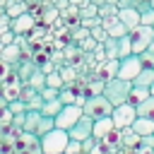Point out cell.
Masks as SVG:
<instances>
[{
	"label": "cell",
	"mask_w": 154,
	"mask_h": 154,
	"mask_svg": "<svg viewBox=\"0 0 154 154\" xmlns=\"http://www.w3.org/2000/svg\"><path fill=\"white\" fill-rule=\"evenodd\" d=\"M38 142H41V152L43 154H63L65 147H67V142H70V135H67V130L53 128L46 135H41Z\"/></svg>",
	"instance_id": "obj_1"
},
{
	"label": "cell",
	"mask_w": 154,
	"mask_h": 154,
	"mask_svg": "<svg viewBox=\"0 0 154 154\" xmlns=\"http://www.w3.org/2000/svg\"><path fill=\"white\" fill-rule=\"evenodd\" d=\"M130 89H132V82L120 79V77H113V79H108V82L103 84V96H106L113 106H118V103H125V101H128Z\"/></svg>",
	"instance_id": "obj_2"
},
{
	"label": "cell",
	"mask_w": 154,
	"mask_h": 154,
	"mask_svg": "<svg viewBox=\"0 0 154 154\" xmlns=\"http://www.w3.org/2000/svg\"><path fill=\"white\" fill-rule=\"evenodd\" d=\"M82 113L89 116L91 120L108 118V116L113 113V103H111L103 94H99V96H87V101H84V106H82Z\"/></svg>",
	"instance_id": "obj_3"
},
{
	"label": "cell",
	"mask_w": 154,
	"mask_h": 154,
	"mask_svg": "<svg viewBox=\"0 0 154 154\" xmlns=\"http://www.w3.org/2000/svg\"><path fill=\"white\" fill-rule=\"evenodd\" d=\"M137 118V106L125 101V103H118L113 106V113H111V120L116 125V130H123V128H130Z\"/></svg>",
	"instance_id": "obj_4"
},
{
	"label": "cell",
	"mask_w": 154,
	"mask_h": 154,
	"mask_svg": "<svg viewBox=\"0 0 154 154\" xmlns=\"http://www.w3.org/2000/svg\"><path fill=\"white\" fill-rule=\"evenodd\" d=\"M154 38V26H147V24H137L135 29H130V41H132V53H142L149 48Z\"/></svg>",
	"instance_id": "obj_5"
},
{
	"label": "cell",
	"mask_w": 154,
	"mask_h": 154,
	"mask_svg": "<svg viewBox=\"0 0 154 154\" xmlns=\"http://www.w3.org/2000/svg\"><path fill=\"white\" fill-rule=\"evenodd\" d=\"M82 116H84V113H82V106H77V103H67V106L60 108V113L53 118V123H55V128H60V130H70Z\"/></svg>",
	"instance_id": "obj_6"
},
{
	"label": "cell",
	"mask_w": 154,
	"mask_h": 154,
	"mask_svg": "<svg viewBox=\"0 0 154 154\" xmlns=\"http://www.w3.org/2000/svg\"><path fill=\"white\" fill-rule=\"evenodd\" d=\"M140 70H142V60H140V55H128V58H120V65H118V77L120 79H128V82H132L137 75H140Z\"/></svg>",
	"instance_id": "obj_7"
},
{
	"label": "cell",
	"mask_w": 154,
	"mask_h": 154,
	"mask_svg": "<svg viewBox=\"0 0 154 154\" xmlns=\"http://www.w3.org/2000/svg\"><path fill=\"white\" fill-rule=\"evenodd\" d=\"M118 65H120L118 58H106V60L96 63V67L91 70V75H94L96 79H101V82H108V79L118 77Z\"/></svg>",
	"instance_id": "obj_8"
},
{
	"label": "cell",
	"mask_w": 154,
	"mask_h": 154,
	"mask_svg": "<svg viewBox=\"0 0 154 154\" xmlns=\"http://www.w3.org/2000/svg\"><path fill=\"white\" fill-rule=\"evenodd\" d=\"M91 128H94V120L89 118V116H82L70 130H67V135H70V140H77V142H82V140H87V137H91Z\"/></svg>",
	"instance_id": "obj_9"
},
{
	"label": "cell",
	"mask_w": 154,
	"mask_h": 154,
	"mask_svg": "<svg viewBox=\"0 0 154 154\" xmlns=\"http://www.w3.org/2000/svg\"><path fill=\"white\" fill-rule=\"evenodd\" d=\"M101 26L106 29V34H108L111 38H120V36L130 34V31H128V26L118 19V14H113V17H101Z\"/></svg>",
	"instance_id": "obj_10"
},
{
	"label": "cell",
	"mask_w": 154,
	"mask_h": 154,
	"mask_svg": "<svg viewBox=\"0 0 154 154\" xmlns=\"http://www.w3.org/2000/svg\"><path fill=\"white\" fill-rule=\"evenodd\" d=\"M34 24H36V17H34L31 12H24V14H19V17H14V19L10 22V29H12L14 34H29V31L34 29Z\"/></svg>",
	"instance_id": "obj_11"
},
{
	"label": "cell",
	"mask_w": 154,
	"mask_h": 154,
	"mask_svg": "<svg viewBox=\"0 0 154 154\" xmlns=\"http://www.w3.org/2000/svg\"><path fill=\"white\" fill-rule=\"evenodd\" d=\"M140 135L132 130V128H123L120 130V149H128V152H135L140 147Z\"/></svg>",
	"instance_id": "obj_12"
},
{
	"label": "cell",
	"mask_w": 154,
	"mask_h": 154,
	"mask_svg": "<svg viewBox=\"0 0 154 154\" xmlns=\"http://www.w3.org/2000/svg\"><path fill=\"white\" fill-rule=\"evenodd\" d=\"M116 125H113V120H111V116L108 118H99V120H94V128H91V137L96 140V142H101L111 130H113Z\"/></svg>",
	"instance_id": "obj_13"
},
{
	"label": "cell",
	"mask_w": 154,
	"mask_h": 154,
	"mask_svg": "<svg viewBox=\"0 0 154 154\" xmlns=\"http://www.w3.org/2000/svg\"><path fill=\"white\" fill-rule=\"evenodd\" d=\"M118 19L128 26V31L130 29H135L137 24H140V12H137V7H125V10H118Z\"/></svg>",
	"instance_id": "obj_14"
},
{
	"label": "cell",
	"mask_w": 154,
	"mask_h": 154,
	"mask_svg": "<svg viewBox=\"0 0 154 154\" xmlns=\"http://www.w3.org/2000/svg\"><path fill=\"white\" fill-rule=\"evenodd\" d=\"M140 137H147V135H154V120L152 118H142V116H137L135 118V123L130 125Z\"/></svg>",
	"instance_id": "obj_15"
},
{
	"label": "cell",
	"mask_w": 154,
	"mask_h": 154,
	"mask_svg": "<svg viewBox=\"0 0 154 154\" xmlns=\"http://www.w3.org/2000/svg\"><path fill=\"white\" fill-rule=\"evenodd\" d=\"M0 58L7 63V65H17L19 60H22V48L17 46V43H10V46H2V53H0Z\"/></svg>",
	"instance_id": "obj_16"
},
{
	"label": "cell",
	"mask_w": 154,
	"mask_h": 154,
	"mask_svg": "<svg viewBox=\"0 0 154 154\" xmlns=\"http://www.w3.org/2000/svg\"><path fill=\"white\" fill-rule=\"evenodd\" d=\"M101 144L106 147V152H108V154L118 152V149H120V130H116V128H113V130L101 140Z\"/></svg>",
	"instance_id": "obj_17"
},
{
	"label": "cell",
	"mask_w": 154,
	"mask_h": 154,
	"mask_svg": "<svg viewBox=\"0 0 154 154\" xmlns=\"http://www.w3.org/2000/svg\"><path fill=\"white\" fill-rule=\"evenodd\" d=\"M149 96H152V94H149V87H137V84H132L128 101H130V103H135V106H140V103H142V101H147Z\"/></svg>",
	"instance_id": "obj_18"
},
{
	"label": "cell",
	"mask_w": 154,
	"mask_h": 154,
	"mask_svg": "<svg viewBox=\"0 0 154 154\" xmlns=\"http://www.w3.org/2000/svg\"><path fill=\"white\" fill-rule=\"evenodd\" d=\"M132 84H137V87H152L154 84V67H142L140 75L132 79Z\"/></svg>",
	"instance_id": "obj_19"
},
{
	"label": "cell",
	"mask_w": 154,
	"mask_h": 154,
	"mask_svg": "<svg viewBox=\"0 0 154 154\" xmlns=\"http://www.w3.org/2000/svg\"><path fill=\"white\" fill-rule=\"evenodd\" d=\"M41 111H26L24 113V128L22 130H26V132H34L36 128H38V120H41Z\"/></svg>",
	"instance_id": "obj_20"
},
{
	"label": "cell",
	"mask_w": 154,
	"mask_h": 154,
	"mask_svg": "<svg viewBox=\"0 0 154 154\" xmlns=\"http://www.w3.org/2000/svg\"><path fill=\"white\" fill-rule=\"evenodd\" d=\"M65 103L60 101V99H51V101H43V106H41V113L43 116H51V118H55L58 113H60V108H63Z\"/></svg>",
	"instance_id": "obj_21"
},
{
	"label": "cell",
	"mask_w": 154,
	"mask_h": 154,
	"mask_svg": "<svg viewBox=\"0 0 154 154\" xmlns=\"http://www.w3.org/2000/svg\"><path fill=\"white\" fill-rule=\"evenodd\" d=\"M128 55H132V41H130V34H125V36L118 38V60H120V58H128Z\"/></svg>",
	"instance_id": "obj_22"
},
{
	"label": "cell",
	"mask_w": 154,
	"mask_h": 154,
	"mask_svg": "<svg viewBox=\"0 0 154 154\" xmlns=\"http://www.w3.org/2000/svg\"><path fill=\"white\" fill-rule=\"evenodd\" d=\"M24 84H29V87H34L36 91H41V89L46 87V75H43V72H41L38 67H36V70L31 72V77H29V79H26Z\"/></svg>",
	"instance_id": "obj_23"
},
{
	"label": "cell",
	"mask_w": 154,
	"mask_h": 154,
	"mask_svg": "<svg viewBox=\"0 0 154 154\" xmlns=\"http://www.w3.org/2000/svg\"><path fill=\"white\" fill-rule=\"evenodd\" d=\"M58 72H60V77H63L65 84L77 82V70H75V65H58Z\"/></svg>",
	"instance_id": "obj_24"
},
{
	"label": "cell",
	"mask_w": 154,
	"mask_h": 154,
	"mask_svg": "<svg viewBox=\"0 0 154 154\" xmlns=\"http://www.w3.org/2000/svg\"><path fill=\"white\" fill-rule=\"evenodd\" d=\"M137 116H142V118H152V120H154V96H149L147 101H142V103L137 106Z\"/></svg>",
	"instance_id": "obj_25"
},
{
	"label": "cell",
	"mask_w": 154,
	"mask_h": 154,
	"mask_svg": "<svg viewBox=\"0 0 154 154\" xmlns=\"http://www.w3.org/2000/svg\"><path fill=\"white\" fill-rule=\"evenodd\" d=\"M55 128V123H53V118L51 116H41V120H38V128L34 130V135L36 137H41V135H46L48 130H53Z\"/></svg>",
	"instance_id": "obj_26"
},
{
	"label": "cell",
	"mask_w": 154,
	"mask_h": 154,
	"mask_svg": "<svg viewBox=\"0 0 154 154\" xmlns=\"http://www.w3.org/2000/svg\"><path fill=\"white\" fill-rule=\"evenodd\" d=\"M46 87H53V89H63L65 87V82H63V77H60L58 70H53V72L46 75Z\"/></svg>",
	"instance_id": "obj_27"
},
{
	"label": "cell",
	"mask_w": 154,
	"mask_h": 154,
	"mask_svg": "<svg viewBox=\"0 0 154 154\" xmlns=\"http://www.w3.org/2000/svg\"><path fill=\"white\" fill-rule=\"evenodd\" d=\"M19 91H22V84H7V87H2V96H5L7 103L14 101V99H19Z\"/></svg>",
	"instance_id": "obj_28"
},
{
	"label": "cell",
	"mask_w": 154,
	"mask_h": 154,
	"mask_svg": "<svg viewBox=\"0 0 154 154\" xmlns=\"http://www.w3.org/2000/svg\"><path fill=\"white\" fill-rule=\"evenodd\" d=\"M103 51H106V58H118V38H106L103 41Z\"/></svg>",
	"instance_id": "obj_29"
},
{
	"label": "cell",
	"mask_w": 154,
	"mask_h": 154,
	"mask_svg": "<svg viewBox=\"0 0 154 154\" xmlns=\"http://www.w3.org/2000/svg\"><path fill=\"white\" fill-rule=\"evenodd\" d=\"M113 14H118V5H113V2H101L99 5V17H113Z\"/></svg>",
	"instance_id": "obj_30"
},
{
	"label": "cell",
	"mask_w": 154,
	"mask_h": 154,
	"mask_svg": "<svg viewBox=\"0 0 154 154\" xmlns=\"http://www.w3.org/2000/svg\"><path fill=\"white\" fill-rule=\"evenodd\" d=\"M99 14V5L94 2H87L84 7H79V19H87V17H96Z\"/></svg>",
	"instance_id": "obj_31"
},
{
	"label": "cell",
	"mask_w": 154,
	"mask_h": 154,
	"mask_svg": "<svg viewBox=\"0 0 154 154\" xmlns=\"http://www.w3.org/2000/svg\"><path fill=\"white\" fill-rule=\"evenodd\" d=\"M89 34H91V38L96 41V43H103L106 38H108V34H106V29L99 24V26H94V29H89Z\"/></svg>",
	"instance_id": "obj_32"
},
{
	"label": "cell",
	"mask_w": 154,
	"mask_h": 154,
	"mask_svg": "<svg viewBox=\"0 0 154 154\" xmlns=\"http://www.w3.org/2000/svg\"><path fill=\"white\" fill-rule=\"evenodd\" d=\"M96 46H99V43H96V41L91 38V34H89V38H84V41H79V43H77L79 53H91V51H94Z\"/></svg>",
	"instance_id": "obj_33"
},
{
	"label": "cell",
	"mask_w": 154,
	"mask_h": 154,
	"mask_svg": "<svg viewBox=\"0 0 154 154\" xmlns=\"http://www.w3.org/2000/svg\"><path fill=\"white\" fill-rule=\"evenodd\" d=\"M7 108H10L14 116H22V113H26V103H24L22 99H14V101H10V103H7Z\"/></svg>",
	"instance_id": "obj_34"
},
{
	"label": "cell",
	"mask_w": 154,
	"mask_h": 154,
	"mask_svg": "<svg viewBox=\"0 0 154 154\" xmlns=\"http://www.w3.org/2000/svg\"><path fill=\"white\" fill-rule=\"evenodd\" d=\"M140 24H147V26H154V10H152V5L144 10V12H140Z\"/></svg>",
	"instance_id": "obj_35"
},
{
	"label": "cell",
	"mask_w": 154,
	"mask_h": 154,
	"mask_svg": "<svg viewBox=\"0 0 154 154\" xmlns=\"http://www.w3.org/2000/svg\"><path fill=\"white\" fill-rule=\"evenodd\" d=\"M36 94H38V91H36L34 87H29V84H22V91H19V99H22V101L26 103V101H29V99H34Z\"/></svg>",
	"instance_id": "obj_36"
},
{
	"label": "cell",
	"mask_w": 154,
	"mask_h": 154,
	"mask_svg": "<svg viewBox=\"0 0 154 154\" xmlns=\"http://www.w3.org/2000/svg\"><path fill=\"white\" fill-rule=\"evenodd\" d=\"M140 55V60H142V67H154V53L152 51H142V53H137Z\"/></svg>",
	"instance_id": "obj_37"
},
{
	"label": "cell",
	"mask_w": 154,
	"mask_h": 154,
	"mask_svg": "<svg viewBox=\"0 0 154 154\" xmlns=\"http://www.w3.org/2000/svg\"><path fill=\"white\" fill-rule=\"evenodd\" d=\"M36 67H38V70H41L43 75H48V72H53V70H58V65H55V63H53L51 58H46V60H43V63H38Z\"/></svg>",
	"instance_id": "obj_38"
},
{
	"label": "cell",
	"mask_w": 154,
	"mask_h": 154,
	"mask_svg": "<svg viewBox=\"0 0 154 154\" xmlns=\"http://www.w3.org/2000/svg\"><path fill=\"white\" fill-rule=\"evenodd\" d=\"M41 106H43L41 94H36L34 99H29V101H26V111H41Z\"/></svg>",
	"instance_id": "obj_39"
},
{
	"label": "cell",
	"mask_w": 154,
	"mask_h": 154,
	"mask_svg": "<svg viewBox=\"0 0 154 154\" xmlns=\"http://www.w3.org/2000/svg\"><path fill=\"white\" fill-rule=\"evenodd\" d=\"M79 24H82L84 29H94V26L101 24V17H99V14H96V17H87V19H79Z\"/></svg>",
	"instance_id": "obj_40"
},
{
	"label": "cell",
	"mask_w": 154,
	"mask_h": 154,
	"mask_svg": "<svg viewBox=\"0 0 154 154\" xmlns=\"http://www.w3.org/2000/svg\"><path fill=\"white\" fill-rule=\"evenodd\" d=\"M38 94H41V99H43V101H51V99H58V89H53V87H43V89H41Z\"/></svg>",
	"instance_id": "obj_41"
},
{
	"label": "cell",
	"mask_w": 154,
	"mask_h": 154,
	"mask_svg": "<svg viewBox=\"0 0 154 154\" xmlns=\"http://www.w3.org/2000/svg\"><path fill=\"white\" fill-rule=\"evenodd\" d=\"M14 36H17V34H14L12 29H5V31L0 34V43H2V46H10V43H14Z\"/></svg>",
	"instance_id": "obj_42"
},
{
	"label": "cell",
	"mask_w": 154,
	"mask_h": 154,
	"mask_svg": "<svg viewBox=\"0 0 154 154\" xmlns=\"http://www.w3.org/2000/svg\"><path fill=\"white\" fill-rule=\"evenodd\" d=\"M77 152H82V142L70 140V142H67V147H65V154H77Z\"/></svg>",
	"instance_id": "obj_43"
},
{
	"label": "cell",
	"mask_w": 154,
	"mask_h": 154,
	"mask_svg": "<svg viewBox=\"0 0 154 154\" xmlns=\"http://www.w3.org/2000/svg\"><path fill=\"white\" fill-rule=\"evenodd\" d=\"M94 147H96V140H94V137H87V140H82V152H87V154H89Z\"/></svg>",
	"instance_id": "obj_44"
},
{
	"label": "cell",
	"mask_w": 154,
	"mask_h": 154,
	"mask_svg": "<svg viewBox=\"0 0 154 154\" xmlns=\"http://www.w3.org/2000/svg\"><path fill=\"white\" fill-rule=\"evenodd\" d=\"M10 72H12V65H7V63H5L2 58H0V82H2V79H5V77H7Z\"/></svg>",
	"instance_id": "obj_45"
},
{
	"label": "cell",
	"mask_w": 154,
	"mask_h": 154,
	"mask_svg": "<svg viewBox=\"0 0 154 154\" xmlns=\"http://www.w3.org/2000/svg\"><path fill=\"white\" fill-rule=\"evenodd\" d=\"M116 5H118V10H125V7H135L137 0H118Z\"/></svg>",
	"instance_id": "obj_46"
},
{
	"label": "cell",
	"mask_w": 154,
	"mask_h": 154,
	"mask_svg": "<svg viewBox=\"0 0 154 154\" xmlns=\"http://www.w3.org/2000/svg\"><path fill=\"white\" fill-rule=\"evenodd\" d=\"M147 51H152V53H154V38H152V43H149V48H147Z\"/></svg>",
	"instance_id": "obj_47"
},
{
	"label": "cell",
	"mask_w": 154,
	"mask_h": 154,
	"mask_svg": "<svg viewBox=\"0 0 154 154\" xmlns=\"http://www.w3.org/2000/svg\"><path fill=\"white\" fill-rule=\"evenodd\" d=\"M41 2H43V5H53L55 0H41Z\"/></svg>",
	"instance_id": "obj_48"
},
{
	"label": "cell",
	"mask_w": 154,
	"mask_h": 154,
	"mask_svg": "<svg viewBox=\"0 0 154 154\" xmlns=\"http://www.w3.org/2000/svg\"><path fill=\"white\" fill-rule=\"evenodd\" d=\"M149 94H152V96H154V84H152V87H149Z\"/></svg>",
	"instance_id": "obj_49"
},
{
	"label": "cell",
	"mask_w": 154,
	"mask_h": 154,
	"mask_svg": "<svg viewBox=\"0 0 154 154\" xmlns=\"http://www.w3.org/2000/svg\"><path fill=\"white\" fill-rule=\"evenodd\" d=\"M149 5H152V10H154V0H149Z\"/></svg>",
	"instance_id": "obj_50"
},
{
	"label": "cell",
	"mask_w": 154,
	"mask_h": 154,
	"mask_svg": "<svg viewBox=\"0 0 154 154\" xmlns=\"http://www.w3.org/2000/svg\"><path fill=\"white\" fill-rule=\"evenodd\" d=\"M0 53H2V43H0Z\"/></svg>",
	"instance_id": "obj_51"
},
{
	"label": "cell",
	"mask_w": 154,
	"mask_h": 154,
	"mask_svg": "<svg viewBox=\"0 0 154 154\" xmlns=\"http://www.w3.org/2000/svg\"><path fill=\"white\" fill-rule=\"evenodd\" d=\"M77 154H87V152H77Z\"/></svg>",
	"instance_id": "obj_52"
},
{
	"label": "cell",
	"mask_w": 154,
	"mask_h": 154,
	"mask_svg": "<svg viewBox=\"0 0 154 154\" xmlns=\"http://www.w3.org/2000/svg\"><path fill=\"white\" fill-rule=\"evenodd\" d=\"M137 2H140V0H137ZM144 2H149V0H144Z\"/></svg>",
	"instance_id": "obj_53"
},
{
	"label": "cell",
	"mask_w": 154,
	"mask_h": 154,
	"mask_svg": "<svg viewBox=\"0 0 154 154\" xmlns=\"http://www.w3.org/2000/svg\"><path fill=\"white\" fill-rule=\"evenodd\" d=\"M70 2H75V0H70Z\"/></svg>",
	"instance_id": "obj_54"
},
{
	"label": "cell",
	"mask_w": 154,
	"mask_h": 154,
	"mask_svg": "<svg viewBox=\"0 0 154 154\" xmlns=\"http://www.w3.org/2000/svg\"><path fill=\"white\" fill-rule=\"evenodd\" d=\"M63 154H65V152H63Z\"/></svg>",
	"instance_id": "obj_55"
},
{
	"label": "cell",
	"mask_w": 154,
	"mask_h": 154,
	"mask_svg": "<svg viewBox=\"0 0 154 154\" xmlns=\"http://www.w3.org/2000/svg\"><path fill=\"white\" fill-rule=\"evenodd\" d=\"M152 154H154V152H152Z\"/></svg>",
	"instance_id": "obj_56"
}]
</instances>
